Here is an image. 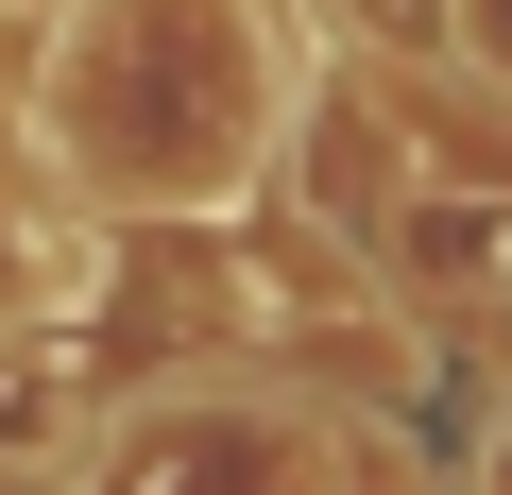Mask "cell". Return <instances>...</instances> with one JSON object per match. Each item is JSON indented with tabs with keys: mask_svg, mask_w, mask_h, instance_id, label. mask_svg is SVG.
<instances>
[{
	"mask_svg": "<svg viewBox=\"0 0 512 495\" xmlns=\"http://www.w3.org/2000/svg\"><path fill=\"white\" fill-rule=\"evenodd\" d=\"M0 444H69V342H0Z\"/></svg>",
	"mask_w": 512,
	"mask_h": 495,
	"instance_id": "7a4b0ae2",
	"label": "cell"
},
{
	"mask_svg": "<svg viewBox=\"0 0 512 495\" xmlns=\"http://www.w3.org/2000/svg\"><path fill=\"white\" fill-rule=\"evenodd\" d=\"M427 52H444L478 103H512V0H427Z\"/></svg>",
	"mask_w": 512,
	"mask_h": 495,
	"instance_id": "3957f363",
	"label": "cell"
},
{
	"mask_svg": "<svg viewBox=\"0 0 512 495\" xmlns=\"http://www.w3.org/2000/svg\"><path fill=\"white\" fill-rule=\"evenodd\" d=\"M478 495H512V393L478 410Z\"/></svg>",
	"mask_w": 512,
	"mask_h": 495,
	"instance_id": "277c9868",
	"label": "cell"
},
{
	"mask_svg": "<svg viewBox=\"0 0 512 495\" xmlns=\"http://www.w3.org/2000/svg\"><path fill=\"white\" fill-rule=\"evenodd\" d=\"M35 120L103 205H222L291 120V52L256 0H69Z\"/></svg>",
	"mask_w": 512,
	"mask_h": 495,
	"instance_id": "6da1fadb",
	"label": "cell"
}]
</instances>
